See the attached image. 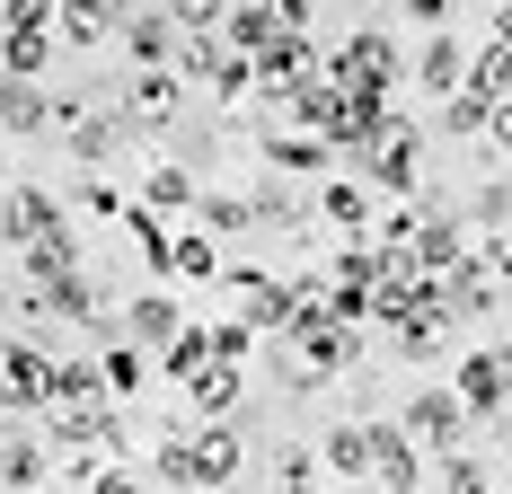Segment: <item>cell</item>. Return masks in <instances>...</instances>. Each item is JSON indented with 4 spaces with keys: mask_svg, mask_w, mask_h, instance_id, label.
Segmentation results:
<instances>
[{
    "mask_svg": "<svg viewBox=\"0 0 512 494\" xmlns=\"http://www.w3.org/2000/svg\"><path fill=\"white\" fill-rule=\"evenodd\" d=\"M354 362H362V327L309 318V327H292V336H283V353H274V380H283L292 397H318V389H336Z\"/></svg>",
    "mask_w": 512,
    "mask_h": 494,
    "instance_id": "6da1fadb",
    "label": "cell"
},
{
    "mask_svg": "<svg viewBox=\"0 0 512 494\" xmlns=\"http://www.w3.org/2000/svg\"><path fill=\"white\" fill-rule=\"evenodd\" d=\"M327 80H336V89H345L354 106L389 115V89L407 80V53H398V36H389V27H354L345 45L327 53Z\"/></svg>",
    "mask_w": 512,
    "mask_h": 494,
    "instance_id": "7a4b0ae2",
    "label": "cell"
},
{
    "mask_svg": "<svg viewBox=\"0 0 512 494\" xmlns=\"http://www.w3.org/2000/svg\"><path fill=\"white\" fill-rule=\"evenodd\" d=\"M362 186L371 195H389V203H415L424 195V124H407V115H389L371 142H362Z\"/></svg>",
    "mask_w": 512,
    "mask_h": 494,
    "instance_id": "3957f363",
    "label": "cell"
},
{
    "mask_svg": "<svg viewBox=\"0 0 512 494\" xmlns=\"http://www.w3.org/2000/svg\"><path fill=\"white\" fill-rule=\"evenodd\" d=\"M398 433H407L424 459H451V450L477 442V415H468V397L451 389V380H433V389H415L407 406H398Z\"/></svg>",
    "mask_w": 512,
    "mask_h": 494,
    "instance_id": "277c9868",
    "label": "cell"
},
{
    "mask_svg": "<svg viewBox=\"0 0 512 494\" xmlns=\"http://www.w3.org/2000/svg\"><path fill=\"white\" fill-rule=\"evenodd\" d=\"M115 115H124L142 142H168V133L186 124V80H177V71H124V80H115Z\"/></svg>",
    "mask_w": 512,
    "mask_h": 494,
    "instance_id": "5b68a950",
    "label": "cell"
},
{
    "mask_svg": "<svg viewBox=\"0 0 512 494\" xmlns=\"http://www.w3.org/2000/svg\"><path fill=\"white\" fill-rule=\"evenodd\" d=\"M221 292H230V318H248L256 336H283V327H292V274H265V265H221Z\"/></svg>",
    "mask_w": 512,
    "mask_h": 494,
    "instance_id": "8992f818",
    "label": "cell"
},
{
    "mask_svg": "<svg viewBox=\"0 0 512 494\" xmlns=\"http://www.w3.org/2000/svg\"><path fill=\"white\" fill-rule=\"evenodd\" d=\"M451 389L468 397V415L477 424H495V415H512V345H477L451 362Z\"/></svg>",
    "mask_w": 512,
    "mask_h": 494,
    "instance_id": "52a82bcc",
    "label": "cell"
},
{
    "mask_svg": "<svg viewBox=\"0 0 512 494\" xmlns=\"http://www.w3.org/2000/svg\"><path fill=\"white\" fill-rule=\"evenodd\" d=\"M248 212H256V230H274V239H292V247H309V230H318V195L292 186V177H256Z\"/></svg>",
    "mask_w": 512,
    "mask_h": 494,
    "instance_id": "ba28073f",
    "label": "cell"
},
{
    "mask_svg": "<svg viewBox=\"0 0 512 494\" xmlns=\"http://www.w3.org/2000/svg\"><path fill=\"white\" fill-rule=\"evenodd\" d=\"M45 371H53V353L45 345H27V336H0V415H45Z\"/></svg>",
    "mask_w": 512,
    "mask_h": 494,
    "instance_id": "9c48e42d",
    "label": "cell"
},
{
    "mask_svg": "<svg viewBox=\"0 0 512 494\" xmlns=\"http://www.w3.org/2000/svg\"><path fill=\"white\" fill-rule=\"evenodd\" d=\"M71 274H89V239H80V221H62L45 239L18 247V283L27 292H53V283H71Z\"/></svg>",
    "mask_w": 512,
    "mask_h": 494,
    "instance_id": "30bf717a",
    "label": "cell"
},
{
    "mask_svg": "<svg viewBox=\"0 0 512 494\" xmlns=\"http://www.w3.org/2000/svg\"><path fill=\"white\" fill-rule=\"evenodd\" d=\"M27 486H53L45 424H27V415H0V494H27Z\"/></svg>",
    "mask_w": 512,
    "mask_h": 494,
    "instance_id": "8fae6325",
    "label": "cell"
},
{
    "mask_svg": "<svg viewBox=\"0 0 512 494\" xmlns=\"http://www.w3.org/2000/svg\"><path fill=\"white\" fill-rule=\"evenodd\" d=\"M195 459H204V494H239V477H248V415L195 424Z\"/></svg>",
    "mask_w": 512,
    "mask_h": 494,
    "instance_id": "7c38bea8",
    "label": "cell"
},
{
    "mask_svg": "<svg viewBox=\"0 0 512 494\" xmlns=\"http://www.w3.org/2000/svg\"><path fill=\"white\" fill-rule=\"evenodd\" d=\"M256 159H265V177H292V186H309V177L336 168V150L309 142V133H292V124H256Z\"/></svg>",
    "mask_w": 512,
    "mask_h": 494,
    "instance_id": "4fadbf2b",
    "label": "cell"
},
{
    "mask_svg": "<svg viewBox=\"0 0 512 494\" xmlns=\"http://www.w3.org/2000/svg\"><path fill=\"white\" fill-rule=\"evenodd\" d=\"M442 309H451V327H468V318H495V309H504V283H495L486 247H468L460 265L442 274Z\"/></svg>",
    "mask_w": 512,
    "mask_h": 494,
    "instance_id": "5bb4252c",
    "label": "cell"
},
{
    "mask_svg": "<svg viewBox=\"0 0 512 494\" xmlns=\"http://www.w3.org/2000/svg\"><path fill=\"white\" fill-rule=\"evenodd\" d=\"M115 45H124V62H133V71H177L186 36H177V18H168V9H133V18L115 27Z\"/></svg>",
    "mask_w": 512,
    "mask_h": 494,
    "instance_id": "9a60e30c",
    "label": "cell"
},
{
    "mask_svg": "<svg viewBox=\"0 0 512 494\" xmlns=\"http://www.w3.org/2000/svg\"><path fill=\"white\" fill-rule=\"evenodd\" d=\"M424 477H433V459H424L398 424H371V486L380 494H424Z\"/></svg>",
    "mask_w": 512,
    "mask_h": 494,
    "instance_id": "2e32d148",
    "label": "cell"
},
{
    "mask_svg": "<svg viewBox=\"0 0 512 494\" xmlns=\"http://www.w3.org/2000/svg\"><path fill=\"white\" fill-rule=\"evenodd\" d=\"M415 274H424V283H442V274H451V265H460L468 256V221L460 212H442V203H424V221H415Z\"/></svg>",
    "mask_w": 512,
    "mask_h": 494,
    "instance_id": "e0dca14e",
    "label": "cell"
},
{
    "mask_svg": "<svg viewBox=\"0 0 512 494\" xmlns=\"http://www.w3.org/2000/svg\"><path fill=\"white\" fill-rule=\"evenodd\" d=\"M133 203H142V212H159V221H195L204 177H195V168H177V159H151V168H142V186H133Z\"/></svg>",
    "mask_w": 512,
    "mask_h": 494,
    "instance_id": "ac0fdd59",
    "label": "cell"
},
{
    "mask_svg": "<svg viewBox=\"0 0 512 494\" xmlns=\"http://www.w3.org/2000/svg\"><path fill=\"white\" fill-rule=\"evenodd\" d=\"M142 142V133H133V124H124V115H115V106H106V115H89V124H71V133H62V150H71V168H89V177H106V168H115V159H124V150Z\"/></svg>",
    "mask_w": 512,
    "mask_h": 494,
    "instance_id": "d6986e66",
    "label": "cell"
},
{
    "mask_svg": "<svg viewBox=\"0 0 512 494\" xmlns=\"http://www.w3.org/2000/svg\"><path fill=\"white\" fill-rule=\"evenodd\" d=\"M151 477L168 494H204V459H195V415H159V459Z\"/></svg>",
    "mask_w": 512,
    "mask_h": 494,
    "instance_id": "ffe728a7",
    "label": "cell"
},
{
    "mask_svg": "<svg viewBox=\"0 0 512 494\" xmlns=\"http://www.w3.org/2000/svg\"><path fill=\"white\" fill-rule=\"evenodd\" d=\"M177 327H186V309H177V292H133L124 300V336H133V345L142 353H159V345H177Z\"/></svg>",
    "mask_w": 512,
    "mask_h": 494,
    "instance_id": "44dd1931",
    "label": "cell"
},
{
    "mask_svg": "<svg viewBox=\"0 0 512 494\" xmlns=\"http://www.w3.org/2000/svg\"><path fill=\"white\" fill-rule=\"evenodd\" d=\"M98 380H106V397H115V406H133V397L159 380V353H142L133 336H115V345H98Z\"/></svg>",
    "mask_w": 512,
    "mask_h": 494,
    "instance_id": "7402d4cb",
    "label": "cell"
},
{
    "mask_svg": "<svg viewBox=\"0 0 512 494\" xmlns=\"http://www.w3.org/2000/svg\"><path fill=\"white\" fill-rule=\"evenodd\" d=\"M115 27H124L115 0H62V9H53V45H71V53H98Z\"/></svg>",
    "mask_w": 512,
    "mask_h": 494,
    "instance_id": "603a6c76",
    "label": "cell"
},
{
    "mask_svg": "<svg viewBox=\"0 0 512 494\" xmlns=\"http://www.w3.org/2000/svg\"><path fill=\"white\" fill-rule=\"evenodd\" d=\"M106 380H98V353H53L45 371V415H62V406H98Z\"/></svg>",
    "mask_w": 512,
    "mask_h": 494,
    "instance_id": "cb8c5ba5",
    "label": "cell"
},
{
    "mask_svg": "<svg viewBox=\"0 0 512 494\" xmlns=\"http://www.w3.org/2000/svg\"><path fill=\"white\" fill-rule=\"evenodd\" d=\"M318 221H336L345 239H371V221H380L371 212V186L362 177H318Z\"/></svg>",
    "mask_w": 512,
    "mask_h": 494,
    "instance_id": "d4e9b609",
    "label": "cell"
},
{
    "mask_svg": "<svg viewBox=\"0 0 512 494\" xmlns=\"http://www.w3.org/2000/svg\"><path fill=\"white\" fill-rule=\"evenodd\" d=\"M186 406H195V424H221V415H248V371H239V362H212L204 380L186 389Z\"/></svg>",
    "mask_w": 512,
    "mask_h": 494,
    "instance_id": "484cf974",
    "label": "cell"
},
{
    "mask_svg": "<svg viewBox=\"0 0 512 494\" xmlns=\"http://www.w3.org/2000/svg\"><path fill=\"white\" fill-rule=\"evenodd\" d=\"M318 459H327L345 486H362V477H371V415H345V424H327V433H318Z\"/></svg>",
    "mask_w": 512,
    "mask_h": 494,
    "instance_id": "4316f807",
    "label": "cell"
},
{
    "mask_svg": "<svg viewBox=\"0 0 512 494\" xmlns=\"http://www.w3.org/2000/svg\"><path fill=\"white\" fill-rule=\"evenodd\" d=\"M318 468H327V459H318V442H301V433H283V442L265 450V486L274 494H318Z\"/></svg>",
    "mask_w": 512,
    "mask_h": 494,
    "instance_id": "83f0119b",
    "label": "cell"
},
{
    "mask_svg": "<svg viewBox=\"0 0 512 494\" xmlns=\"http://www.w3.org/2000/svg\"><path fill=\"white\" fill-rule=\"evenodd\" d=\"M212 362H221V353H212V327L186 318V327H177V345H159V380H168V389H195Z\"/></svg>",
    "mask_w": 512,
    "mask_h": 494,
    "instance_id": "f1b7e54d",
    "label": "cell"
},
{
    "mask_svg": "<svg viewBox=\"0 0 512 494\" xmlns=\"http://www.w3.org/2000/svg\"><path fill=\"white\" fill-rule=\"evenodd\" d=\"M415 80L433 89V98H451V89H468V45L442 27V36H424V53H415Z\"/></svg>",
    "mask_w": 512,
    "mask_h": 494,
    "instance_id": "f546056e",
    "label": "cell"
},
{
    "mask_svg": "<svg viewBox=\"0 0 512 494\" xmlns=\"http://www.w3.org/2000/svg\"><path fill=\"white\" fill-rule=\"evenodd\" d=\"M389 345L407 353V362H433V353L451 345V309H442V300H424L415 318H398V327H389Z\"/></svg>",
    "mask_w": 512,
    "mask_h": 494,
    "instance_id": "4dcf8cb0",
    "label": "cell"
},
{
    "mask_svg": "<svg viewBox=\"0 0 512 494\" xmlns=\"http://www.w3.org/2000/svg\"><path fill=\"white\" fill-rule=\"evenodd\" d=\"M124 239H133V256H142L159 283H168V265H177V230H168L159 212H142V203H133V212H124Z\"/></svg>",
    "mask_w": 512,
    "mask_h": 494,
    "instance_id": "1f68e13d",
    "label": "cell"
},
{
    "mask_svg": "<svg viewBox=\"0 0 512 494\" xmlns=\"http://www.w3.org/2000/svg\"><path fill=\"white\" fill-rule=\"evenodd\" d=\"M230 36H186V53H177V80H204L212 98H221V80H230Z\"/></svg>",
    "mask_w": 512,
    "mask_h": 494,
    "instance_id": "d6a6232c",
    "label": "cell"
},
{
    "mask_svg": "<svg viewBox=\"0 0 512 494\" xmlns=\"http://www.w3.org/2000/svg\"><path fill=\"white\" fill-rule=\"evenodd\" d=\"M221 36H230V53H265L274 45V36H283V27H274V9H265V0H230V18H221Z\"/></svg>",
    "mask_w": 512,
    "mask_h": 494,
    "instance_id": "836d02e7",
    "label": "cell"
},
{
    "mask_svg": "<svg viewBox=\"0 0 512 494\" xmlns=\"http://www.w3.org/2000/svg\"><path fill=\"white\" fill-rule=\"evenodd\" d=\"M195 230H204V239H239V230H256V212H248V195H239V186H230V195H221V186H204Z\"/></svg>",
    "mask_w": 512,
    "mask_h": 494,
    "instance_id": "e575fe53",
    "label": "cell"
},
{
    "mask_svg": "<svg viewBox=\"0 0 512 494\" xmlns=\"http://www.w3.org/2000/svg\"><path fill=\"white\" fill-rule=\"evenodd\" d=\"M460 221H477L486 239H504V230H512V168H495V177H486V186L468 195V212H460Z\"/></svg>",
    "mask_w": 512,
    "mask_h": 494,
    "instance_id": "d590c367",
    "label": "cell"
},
{
    "mask_svg": "<svg viewBox=\"0 0 512 494\" xmlns=\"http://www.w3.org/2000/svg\"><path fill=\"white\" fill-rule=\"evenodd\" d=\"M177 283H221V239H204L195 221L177 230V265H168Z\"/></svg>",
    "mask_w": 512,
    "mask_h": 494,
    "instance_id": "8d00e7d4",
    "label": "cell"
},
{
    "mask_svg": "<svg viewBox=\"0 0 512 494\" xmlns=\"http://www.w3.org/2000/svg\"><path fill=\"white\" fill-rule=\"evenodd\" d=\"M53 36H0V80H45L53 71Z\"/></svg>",
    "mask_w": 512,
    "mask_h": 494,
    "instance_id": "74e56055",
    "label": "cell"
},
{
    "mask_svg": "<svg viewBox=\"0 0 512 494\" xmlns=\"http://www.w3.org/2000/svg\"><path fill=\"white\" fill-rule=\"evenodd\" d=\"M71 203H80L89 221H124V212H133V195L106 186V177H89V168H71Z\"/></svg>",
    "mask_w": 512,
    "mask_h": 494,
    "instance_id": "f35d334b",
    "label": "cell"
},
{
    "mask_svg": "<svg viewBox=\"0 0 512 494\" xmlns=\"http://www.w3.org/2000/svg\"><path fill=\"white\" fill-rule=\"evenodd\" d=\"M442 494H504V486H495V468H486L477 450H451V459H442Z\"/></svg>",
    "mask_w": 512,
    "mask_h": 494,
    "instance_id": "ab89813d",
    "label": "cell"
},
{
    "mask_svg": "<svg viewBox=\"0 0 512 494\" xmlns=\"http://www.w3.org/2000/svg\"><path fill=\"white\" fill-rule=\"evenodd\" d=\"M168 18H177V36H221V18H230V0H159Z\"/></svg>",
    "mask_w": 512,
    "mask_h": 494,
    "instance_id": "60d3db41",
    "label": "cell"
},
{
    "mask_svg": "<svg viewBox=\"0 0 512 494\" xmlns=\"http://www.w3.org/2000/svg\"><path fill=\"white\" fill-rule=\"evenodd\" d=\"M486 106H495V98H477V89H451V98H442V133H486Z\"/></svg>",
    "mask_w": 512,
    "mask_h": 494,
    "instance_id": "b9f144b4",
    "label": "cell"
},
{
    "mask_svg": "<svg viewBox=\"0 0 512 494\" xmlns=\"http://www.w3.org/2000/svg\"><path fill=\"white\" fill-rule=\"evenodd\" d=\"M212 353H221V362H248L256 327H248V318H212Z\"/></svg>",
    "mask_w": 512,
    "mask_h": 494,
    "instance_id": "7bdbcfd3",
    "label": "cell"
},
{
    "mask_svg": "<svg viewBox=\"0 0 512 494\" xmlns=\"http://www.w3.org/2000/svg\"><path fill=\"white\" fill-rule=\"evenodd\" d=\"M486 150H495V159L512 168V98H495V106H486Z\"/></svg>",
    "mask_w": 512,
    "mask_h": 494,
    "instance_id": "ee69618b",
    "label": "cell"
},
{
    "mask_svg": "<svg viewBox=\"0 0 512 494\" xmlns=\"http://www.w3.org/2000/svg\"><path fill=\"white\" fill-rule=\"evenodd\" d=\"M89 494H142V468H124V459H106L98 477H89Z\"/></svg>",
    "mask_w": 512,
    "mask_h": 494,
    "instance_id": "f6af8a7d",
    "label": "cell"
},
{
    "mask_svg": "<svg viewBox=\"0 0 512 494\" xmlns=\"http://www.w3.org/2000/svg\"><path fill=\"white\" fill-rule=\"evenodd\" d=\"M398 9H407L415 27H433V36H442V27H451V18H460V0H398Z\"/></svg>",
    "mask_w": 512,
    "mask_h": 494,
    "instance_id": "bcb514c9",
    "label": "cell"
},
{
    "mask_svg": "<svg viewBox=\"0 0 512 494\" xmlns=\"http://www.w3.org/2000/svg\"><path fill=\"white\" fill-rule=\"evenodd\" d=\"M265 9H274V27H283V36H309V0H265Z\"/></svg>",
    "mask_w": 512,
    "mask_h": 494,
    "instance_id": "7dc6e473",
    "label": "cell"
},
{
    "mask_svg": "<svg viewBox=\"0 0 512 494\" xmlns=\"http://www.w3.org/2000/svg\"><path fill=\"white\" fill-rule=\"evenodd\" d=\"M486 265H495V283H504V300H512V230H504V239H486Z\"/></svg>",
    "mask_w": 512,
    "mask_h": 494,
    "instance_id": "c3c4849f",
    "label": "cell"
},
{
    "mask_svg": "<svg viewBox=\"0 0 512 494\" xmlns=\"http://www.w3.org/2000/svg\"><path fill=\"white\" fill-rule=\"evenodd\" d=\"M0 336H9V283H0Z\"/></svg>",
    "mask_w": 512,
    "mask_h": 494,
    "instance_id": "681fc988",
    "label": "cell"
},
{
    "mask_svg": "<svg viewBox=\"0 0 512 494\" xmlns=\"http://www.w3.org/2000/svg\"><path fill=\"white\" fill-rule=\"evenodd\" d=\"M115 9H124V18H133V9H159V0H115Z\"/></svg>",
    "mask_w": 512,
    "mask_h": 494,
    "instance_id": "f907efd6",
    "label": "cell"
},
{
    "mask_svg": "<svg viewBox=\"0 0 512 494\" xmlns=\"http://www.w3.org/2000/svg\"><path fill=\"white\" fill-rule=\"evenodd\" d=\"M336 494H380V486H371V477H362V486H336Z\"/></svg>",
    "mask_w": 512,
    "mask_h": 494,
    "instance_id": "816d5d0a",
    "label": "cell"
},
{
    "mask_svg": "<svg viewBox=\"0 0 512 494\" xmlns=\"http://www.w3.org/2000/svg\"><path fill=\"white\" fill-rule=\"evenodd\" d=\"M0 221H9V177H0Z\"/></svg>",
    "mask_w": 512,
    "mask_h": 494,
    "instance_id": "f5cc1de1",
    "label": "cell"
},
{
    "mask_svg": "<svg viewBox=\"0 0 512 494\" xmlns=\"http://www.w3.org/2000/svg\"><path fill=\"white\" fill-rule=\"evenodd\" d=\"M27 494H53V486H27Z\"/></svg>",
    "mask_w": 512,
    "mask_h": 494,
    "instance_id": "db71d44e",
    "label": "cell"
},
{
    "mask_svg": "<svg viewBox=\"0 0 512 494\" xmlns=\"http://www.w3.org/2000/svg\"><path fill=\"white\" fill-rule=\"evenodd\" d=\"M504 494H512V486H504Z\"/></svg>",
    "mask_w": 512,
    "mask_h": 494,
    "instance_id": "11a10c76",
    "label": "cell"
}]
</instances>
